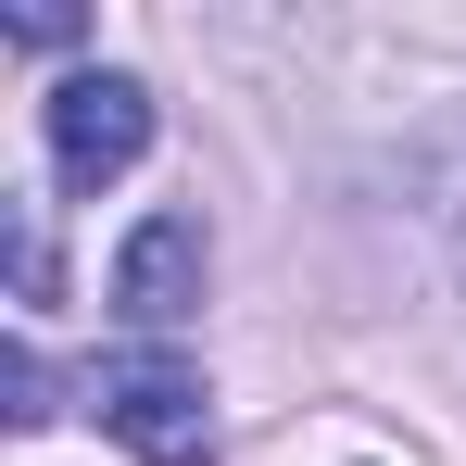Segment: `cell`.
<instances>
[{
  "label": "cell",
  "instance_id": "obj_6",
  "mask_svg": "<svg viewBox=\"0 0 466 466\" xmlns=\"http://www.w3.org/2000/svg\"><path fill=\"white\" fill-rule=\"evenodd\" d=\"M0 38H25V51H64V38H76V13H51V0H25V13H0Z\"/></svg>",
  "mask_w": 466,
  "mask_h": 466
},
{
  "label": "cell",
  "instance_id": "obj_5",
  "mask_svg": "<svg viewBox=\"0 0 466 466\" xmlns=\"http://www.w3.org/2000/svg\"><path fill=\"white\" fill-rule=\"evenodd\" d=\"M13 290L51 303V239H38V202H13Z\"/></svg>",
  "mask_w": 466,
  "mask_h": 466
},
{
  "label": "cell",
  "instance_id": "obj_3",
  "mask_svg": "<svg viewBox=\"0 0 466 466\" xmlns=\"http://www.w3.org/2000/svg\"><path fill=\"white\" fill-rule=\"evenodd\" d=\"M202 315V215H139L114 252V328L127 340H177Z\"/></svg>",
  "mask_w": 466,
  "mask_h": 466
},
{
  "label": "cell",
  "instance_id": "obj_1",
  "mask_svg": "<svg viewBox=\"0 0 466 466\" xmlns=\"http://www.w3.org/2000/svg\"><path fill=\"white\" fill-rule=\"evenodd\" d=\"M88 416L127 441L139 466H215V390L177 340H127L88 366Z\"/></svg>",
  "mask_w": 466,
  "mask_h": 466
},
{
  "label": "cell",
  "instance_id": "obj_4",
  "mask_svg": "<svg viewBox=\"0 0 466 466\" xmlns=\"http://www.w3.org/2000/svg\"><path fill=\"white\" fill-rule=\"evenodd\" d=\"M0 390H13V403H0L13 429H51V366H38V340H13V353H0Z\"/></svg>",
  "mask_w": 466,
  "mask_h": 466
},
{
  "label": "cell",
  "instance_id": "obj_2",
  "mask_svg": "<svg viewBox=\"0 0 466 466\" xmlns=\"http://www.w3.org/2000/svg\"><path fill=\"white\" fill-rule=\"evenodd\" d=\"M38 139H51V177L64 189H114L127 164L152 152V88L114 76V64H76V76L38 101Z\"/></svg>",
  "mask_w": 466,
  "mask_h": 466
}]
</instances>
